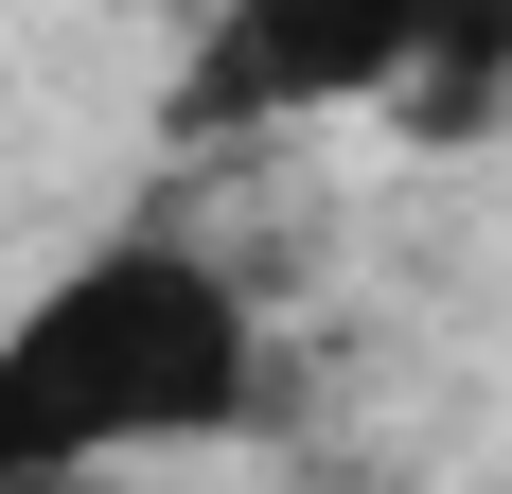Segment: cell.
Wrapping results in <instances>:
<instances>
[{
	"label": "cell",
	"instance_id": "2",
	"mask_svg": "<svg viewBox=\"0 0 512 494\" xmlns=\"http://www.w3.org/2000/svg\"><path fill=\"white\" fill-rule=\"evenodd\" d=\"M389 53H407V0H212L195 124H318V106H371Z\"/></svg>",
	"mask_w": 512,
	"mask_h": 494
},
{
	"label": "cell",
	"instance_id": "3",
	"mask_svg": "<svg viewBox=\"0 0 512 494\" xmlns=\"http://www.w3.org/2000/svg\"><path fill=\"white\" fill-rule=\"evenodd\" d=\"M371 106L407 142H495L512 124V0H407V53H389Z\"/></svg>",
	"mask_w": 512,
	"mask_h": 494
},
{
	"label": "cell",
	"instance_id": "1",
	"mask_svg": "<svg viewBox=\"0 0 512 494\" xmlns=\"http://www.w3.org/2000/svg\"><path fill=\"white\" fill-rule=\"evenodd\" d=\"M265 389L248 283L177 230H106L89 265H53L0 318V477H71V459H159L230 442Z\"/></svg>",
	"mask_w": 512,
	"mask_h": 494
}]
</instances>
